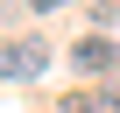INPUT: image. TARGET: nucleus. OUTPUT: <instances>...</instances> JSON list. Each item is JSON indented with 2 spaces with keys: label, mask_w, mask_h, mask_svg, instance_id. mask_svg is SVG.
Instances as JSON below:
<instances>
[{
  "label": "nucleus",
  "mask_w": 120,
  "mask_h": 113,
  "mask_svg": "<svg viewBox=\"0 0 120 113\" xmlns=\"http://www.w3.org/2000/svg\"><path fill=\"white\" fill-rule=\"evenodd\" d=\"M49 71V42L42 35H14V42H0V85H28Z\"/></svg>",
  "instance_id": "1"
},
{
  "label": "nucleus",
  "mask_w": 120,
  "mask_h": 113,
  "mask_svg": "<svg viewBox=\"0 0 120 113\" xmlns=\"http://www.w3.org/2000/svg\"><path fill=\"white\" fill-rule=\"evenodd\" d=\"M71 64H78L85 78H99V71H113V35H85V42H71Z\"/></svg>",
  "instance_id": "2"
},
{
  "label": "nucleus",
  "mask_w": 120,
  "mask_h": 113,
  "mask_svg": "<svg viewBox=\"0 0 120 113\" xmlns=\"http://www.w3.org/2000/svg\"><path fill=\"white\" fill-rule=\"evenodd\" d=\"M64 113H120V85H78L64 99Z\"/></svg>",
  "instance_id": "3"
},
{
  "label": "nucleus",
  "mask_w": 120,
  "mask_h": 113,
  "mask_svg": "<svg viewBox=\"0 0 120 113\" xmlns=\"http://www.w3.org/2000/svg\"><path fill=\"white\" fill-rule=\"evenodd\" d=\"M28 7H35V14H49V7H71V0H28Z\"/></svg>",
  "instance_id": "4"
}]
</instances>
